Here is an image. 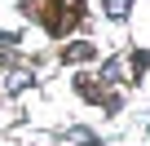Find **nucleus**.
<instances>
[{
  "label": "nucleus",
  "mask_w": 150,
  "mask_h": 146,
  "mask_svg": "<svg viewBox=\"0 0 150 146\" xmlns=\"http://www.w3.org/2000/svg\"><path fill=\"white\" fill-rule=\"evenodd\" d=\"M0 44H13V36H0Z\"/></svg>",
  "instance_id": "obj_4"
},
{
  "label": "nucleus",
  "mask_w": 150,
  "mask_h": 146,
  "mask_svg": "<svg viewBox=\"0 0 150 146\" xmlns=\"http://www.w3.org/2000/svg\"><path fill=\"white\" fill-rule=\"evenodd\" d=\"M27 80H31V75H27V71H13V75H9V89H22Z\"/></svg>",
  "instance_id": "obj_3"
},
{
  "label": "nucleus",
  "mask_w": 150,
  "mask_h": 146,
  "mask_svg": "<svg viewBox=\"0 0 150 146\" xmlns=\"http://www.w3.org/2000/svg\"><path fill=\"white\" fill-rule=\"evenodd\" d=\"M102 9H106V18H115V22H124V18H128V9H132V0H106Z\"/></svg>",
  "instance_id": "obj_2"
},
{
  "label": "nucleus",
  "mask_w": 150,
  "mask_h": 146,
  "mask_svg": "<svg viewBox=\"0 0 150 146\" xmlns=\"http://www.w3.org/2000/svg\"><path fill=\"white\" fill-rule=\"evenodd\" d=\"M93 53H97V49H93V44H88V40H75V44H71V49H66V53H62V58H66V62H88V58H93Z\"/></svg>",
  "instance_id": "obj_1"
}]
</instances>
